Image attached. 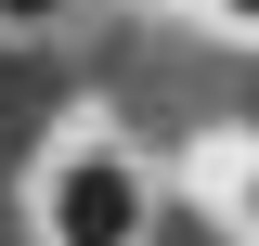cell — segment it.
Instances as JSON below:
<instances>
[{"mask_svg": "<svg viewBox=\"0 0 259 246\" xmlns=\"http://www.w3.org/2000/svg\"><path fill=\"white\" fill-rule=\"evenodd\" d=\"M221 208H233V233L259 246V143H233V155H221Z\"/></svg>", "mask_w": 259, "mask_h": 246, "instance_id": "2", "label": "cell"}, {"mask_svg": "<svg viewBox=\"0 0 259 246\" xmlns=\"http://www.w3.org/2000/svg\"><path fill=\"white\" fill-rule=\"evenodd\" d=\"M26 220H39V246H143L156 233V169L117 130H65L26 182Z\"/></svg>", "mask_w": 259, "mask_h": 246, "instance_id": "1", "label": "cell"}, {"mask_svg": "<svg viewBox=\"0 0 259 246\" xmlns=\"http://www.w3.org/2000/svg\"><path fill=\"white\" fill-rule=\"evenodd\" d=\"M65 13H78V0H0V39H52Z\"/></svg>", "mask_w": 259, "mask_h": 246, "instance_id": "3", "label": "cell"}, {"mask_svg": "<svg viewBox=\"0 0 259 246\" xmlns=\"http://www.w3.org/2000/svg\"><path fill=\"white\" fill-rule=\"evenodd\" d=\"M207 13H221V26H233V39H259V0H207Z\"/></svg>", "mask_w": 259, "mask_h": 246, "instance_id": "4", "label": "cell"}]
</instances>
